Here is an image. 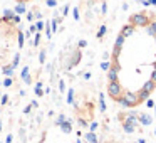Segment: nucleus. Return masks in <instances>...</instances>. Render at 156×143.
<instances>
[{
	"label": "nucleus",
	"mask_w": 156,
	"mask_h": 143,
	"mask_svg": "<svg viewBox=\"0 0 156 143\" xmlns=\"http://www.w3.org/2000/svg\"><path fill=\"white\" fill-rule=\"evenodd\" d=\"M153 20H154V17L148 12H138V14H133L129 17V24H133L134 27H146Z\"/></svg>",
	"instance_id": "f257e3e1"
},
{
	"label": "nucleus",
	"mask_w": 156,
	"mask_h": 143,
	"mask_svg": "<svg viewBox=\"0 0 156 143\" xmlns=\"http://www.w3.org/2000/svg\"><path fill=\"white\" fill-rule=\"evenodd\" d=\"M15 2H19V4H27V2H32V0H15Z\"/></svg>",
	"instance_id": "f03ea898"
}]
</instances>
